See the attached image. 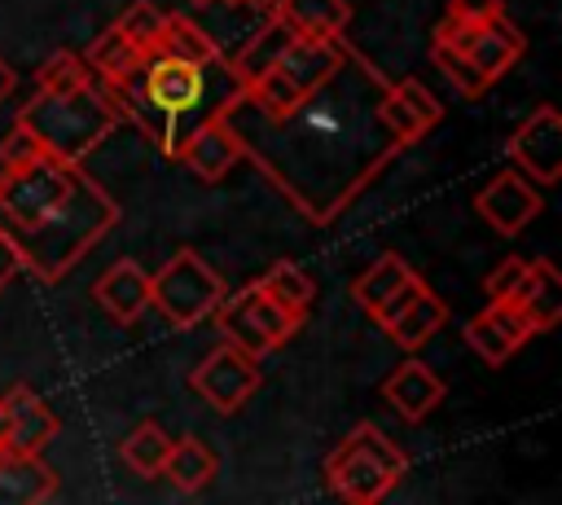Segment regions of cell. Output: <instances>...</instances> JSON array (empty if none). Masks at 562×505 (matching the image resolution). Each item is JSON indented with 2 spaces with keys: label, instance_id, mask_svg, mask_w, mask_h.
I'll return each instance as SVG.
<instances>
[{
  "label": "cell",
  "instance_id": "10",
  "mask_svg": "<svg viewBox=\"0 0 562 505\" xmlns=\"http://www.w3.org/2000/svg\"><path fill=\"white\" fill-rule=\"evenodd\" d=\"M474 211L487 228H496L501 237H518L540 211H544V193L536 180H527L518 167L496 171L479 193H474Z\"/></svg>",
  "mask_w": 562,
  "mask_h": 505
},
{
  "label": "cell",
  "instance_id": "14",
  "mask_svg": "<svg viewBox=\"0 0 562 505\" xmlns=\"http://www.w3.org/2000/svg\"><path fill=\"white\" fill-rule=\"evenodd\" d=\"M92 299L101 303V312H105L114 325H136L140 312L149 307V272H145L136 259H114V263L97 277Z\"/></svg>",
  "mask_w": 562,
  "mask_h": 505
},
{
  "label": "cell",
  "instance_id": "25",
  "mask_svg": "<svg viewBox=\"0 0 562 505\" xmlns=\"http://www.w3.org/2000/svg\"><path fill=\"white\" fill-rule=\"evenodd\" d=\"M237 299H241L246 316L255 321V329L268 338V347H272V351H277V347H285V343L299 334V325H303V316H299V312H290L285 303H277L272 294H263L255 281H250V285H241V290H237Z\"/></svg>",
  "mask_w": 562,
  "mask_h": 505
},
{
  "label": "cell",
  "instance_id": "33",
  "mask_svg": "<svg viewBox=\"0 0 562 505\" xmlns=\"http://www.w3.org/2000/svg\"><path fill=\"white\" fill-rule=\"evenodd\" d=\"M496 13H505L501 0H448V18L452 22H465V26H479V22L496 18Z\"/></svg>",
  "mask_w": 562,
  "mask_h": 505
},
{
  "label": "cell",
  "instance_id": "17",
  "mask_svg": "<svg viewBox=\"0 0 562 505\" xmlns=\"http://www.w3.org/2000/svg\"><path fill=\"white\" fill-rule=\"evenodd\" d=\"M57 496V470L40 452H0V505H40Z\"/></svg>",
  "mask_w": 562,
  "mask_h": 505
},
{
  "label": "cell",
  "instance_id": "23",
  "mask_svg": "<svg viewBox=\"0 0 562 505\" xmlns=\"http://www.w3.org/2000/svg\"><path fill=\"white\" fill-rule=\"evenodd\" d=\"M154 53L176 57V61H189V66H215V61L224 57V53L215 48V40H211L198 22H189V18H180V13H167V18H162V35H158Z\"/></svg>",
  "mask_w": 562,
  "mask_h": 505
},
{
  "label": "cell",
  "instance_id": "36",
  "mask_svg": "<svg viewBox=\"0 0 562 505\" xmlns=\"http://www.w3.org/2000/svg\"><path fill=\"white\" fill-rule=\"evenodd\" d=\"M228 4H237V9H255V13H272V9H277V0H228Z\"/></svg>",
  "mask_w": 562,
  "mask_h": 505
},
{
  "label": "cell",
  "instance_id": "18",
  "mask_svg": "<svg viewBox=\"0 0 562 505\" xmlns=\"http://www.w3.org/2000/svg\"><path fill=\"white\" fill-rule=\"evenodd\" d=\"M509 303L522 307V316L536 325V334L553 329L562 321V272L549 259H527V277Z\"/></svg>",
  "mask_w": 562,
  "mask_h": 505
},
{
  "label": "cell",
  "instance_id": "26",
  "mask_svg": "<svg viewBox=\"0 0 562 505\" xmlns=\"http://www.w3.org/2000/svg\"><path fill=\"white\" fill-rule=\"evenodd\" d=\"M255 285H259L263 294H272L277 303H285L290 312H299V316H307V307H312V299H316V281H312L307 268L294 263V259H277Z\"/></svg>",
  "mask_w": 562,
  "mask_h": 505
},
{
  "label": "cell",
  "instance_id": "27",
  "mask_svg": "<svg viewBox=\"0 0 562 505\" xmlns=\"http://www.w3.org/2000/svg\"><path fill=\"white\" fill-rule=\"evenodd\" d=\"M167 448H171V435L158 422H140V426L127 430V439H123L119 452H123L127 470H136L140 479H158L162 474V461H167Z\"/></svg>",
  "mask_w": 562,
  "mask_h": 505
},
{
  "label": "cell",
  "instance_id": "22",
  "mask_svg": "<svg viewBox=\"0 0 562 505\" xmlns=\"http://www.w3.org/2000/svg\"><path fill=\"white\" fill-rule=\"evenodd\" d=\"M277 13L299 35H312V40H334L351 22V4L347 0H277Z\"/></svg>",
  "mask_w": 562,
  "mask_h": 505
},
{
  "label": "cell",
  "instance_id": "35",
  "mask_svg": "<svg viewBox=\"0 0 562 505\" xmlns=\"http://www.w3.org/2000/svg\"><path fill=\"white\" fill-rule=\"evenodd\" d=\"M13 88H18V75H13V66L0 57V105L13 97Z\"/></svg>",
  "mask_w": 562,
  "mask_h": 505
},
{
  "label": "cell",
  "instance_id": "30",
  "mask_svg": "<svg viewBox=\"0 0 562 505\" xmlns=\"http://www.w3.org/2000/svg\"><path fill=\"white\" fill-rule=\"evenodd\" d=\"M92 79L83 53H70V48H57L48 53V61L35 70V88H70V83H83Z\"/></svg>",
  "mask_w": 562,
  "mask_h": 505
},
{
  "label": "cell",
  "instance_id": "29",
  "mask_svg": "<svg viewBox=\"0 0 562 505\" xmlns=\"http://www.w3.org/2000/svg\"><path fill=\"white\" fill-rule=\"evenodd\" d=\"M162 18H167V13H162L154 0H132L114 26H119L140 53H154V44H158V35H162Z\"/></svg>",
  "mask_w": 562,
  "mask_h": 505
},
{
  "label": "cell",
  "instance_id": "28",
  "mask_svg": "<svg viewBox=\"0 0 562 505\" xmlns=\"http://www.w3.org/2000/svg\"><path fill=\"white\" fill-rule=\"evenodd\" d=\"M430 57H435V66L443 70V79H448L465 101H479V97L492 88V83L474 70V61H470L461 48H452V44H435V40H430Z\"/></svg>",
  "mask_w": 562,
  "mask_h": 505
},
{
  "label": "cell",
  "instance_id": "34",
  "mask_svg": "<svg viewBox=\"0 0 562 505\" xmlns=\"http://www.w3.org/2000/svg\"><path fill=\"white\" fill-rule=\"evenodd\" d=\"M18 272H22V259H18V246H13V242H9L4 233H0V290H4V285H9V281H13Z\"/></svg>",
  "mask_w": 562,
  "mask_h": 505
},
{
  "label": "cell",
  "instance_id": "8",
  "mask_svg": "<svg viewBox=\"0 0 562 505\" xmlns=\"http://www.w3.org/2000/svg\"><path fill=\"white\" fill-rule=\"evenodd\" d=\"M505 158L527 176L536 180L540 189L558 184L562 180V114L558 105H536L505 141Z\"/></svg>",
  "mask_w": 562,
  "mask_h": 505
},
{
  "label": "cell",
  "instance_id": "13",
  "mask_svg": "<svg viewBox=\"0 0 562 505\" xmlns=\"http://www.w3.org/2000/svg\"><path fill=\"white\" fill-rule=\"evenodd\" d=\"M527 338H536V325L522 316L518 303H487L479 316L465 321V343L487 364H505Z\"/></svg>",
  "mask_w": 562,
  "mask_h": 505
},
{
  "label": "cell",
  "instance_id": "19",
  "mask_svg": "<svg viewBox=\"0 0 562 505\" xmlns=\"http://www.w3.org/2000/svg\"><path fill=\"white\" fill-rule=\"evenodd\" d=\"M215 474H220V457H215L198 435H180V439H171L167 461H162V479H167L176 492L193 496V492L211 487Z\"/></svg>",
  "mask_w": 562,
  "mask_h": 505
},
{
  "label": "cell",
  "instance_id": "21",
  "mask_svg": "<svg viewBox=\"0 0 562 505\" xmlns=\"http://www.w3.org/2000/svg\"><path fill=\"white\" fill-rule=\"evenodd\" d=\"M294 40H299V31H294V26L272 9V13H268V22H263L246 44H241V53H233V57H228V66H233V75L246 83V79H255L259 70H268V66H272L290 44H294Z\"/></svg>",
  "mask_w": 562,
  "mask_h": 505
},
{
  "label": "cell",
  "instance_id": "37",
  "mask_svg": "<svg viewBox=\"0 0 562 505\" xmlns=\"http://www.w3.org/2000/svg\"><path fill=\"white\" fill-rule=\"evenodd\" d=\"M4 430H9V400L0 395V444H4Z\"/></svg>",
  "mask_w": 562,
  "mask_h": 505
},
{
  "label": "cell",
  "instance_id": "3",
  "mask_svg": "<svg viewBox=\"0 0 562 505\" xmlns=\"http://www.w3.org/2000/svg\"><path fill=\"white\" fill-rule=\"evenodd\" d=\"M18 123L40 141L48 158L83 162L123 123V114L105 92V83L83 79L70 88H35L18 110Z\"/></svg>",
  "mask_w": 562,
  "mask_h": 505
},
{
  "label": "cell",
  "instance_id": "20",
  "mask_svg": "<svg viewBox=\"0 0 562 505\" xmlns=\"http://www.w3.org/2000/svg\"><path fill=\"white\" fill-rule=\"evenodd\" d=\"M417 281V272L408 268V259L404 255H395V250H386V255H378L356 281H351V299L373 316L382 303H391L404 285H413Z\"/></svg>",
  "mask_w": 562,
  "mask_h": 505
},
{
  "label": "cell",
  "instance_id": "7",
  "mask_svg": "<svg viewBox=\"0 0 562 505\" xmlns=\"http://www.w3.org/2000/svg\"><path fill=\"white\" fill-rule=\"evenodd\" d=\"M263 382V369H259V356H246L241 347L233 343H220L215 351H206L193 373H189V386L215 408V413H237Z\"/></svg>",
  "mask_w": 562,
  "mask_h": 505
},
{
  "label": "cell",
  "instance_id": "9",
  "mask_svg": "<svg viewBox=\"0 0 562 505\" xmlns=\"http://www.w3.org/2000/svg\"><path fill=\"white\" fill-rule=\"evenodd\" d=\"M373 321L391 334L395 347H404V351H422V347L448 325V303H443L430 285H422V277H417V281L404 285L391 303H382V307L373 312Z\"/></svg>",
  "mask_w": 562,
  "mask_h": 505
},
{
  "label": "cell",
  "instance_id": "12",
  "mask_svg": "<svg viewBox=\"0 0 562 505\" xmlns=\"http://www.w3.org/2000/svg\"><path fill=\"white\" fill-rule=\"evenodd\" d=\"M382 123L391 127V136L408 149L413 141H422L439 119H443V105H439V97L422 83V79H395V83H386V92H382Z\"/></svg>",
  "mask_w": 562,
  "mask_h": 505
},
{
  "label": "cell",
  "instance_id": "5",
  "mask_svg": "<svg viewBox=\"0 0 562 505\" xmlns=\"http://www.w3.org/2000/svg\"><path fill=\"white\" fill-rule=\"evenodd\" d=\"M224 294H228L224 277L193 246H180L158 272H149V307H158L162 321L176 329L202 325Z\"/></svg>",
  "mask_w": 562,
  "mask_h": 505
},
{
  "label": "cell",
  "instance_id": "1",
  "mask_svg": "<svg viewBox=\"0 0 562 505\" xmlns=\"http://www.w3.org/2000/svg\"><path fill=\"white\" fill-rule=\"evenodd\" d=\"M386 75L347 44L342 66L281 114H255L224 101L241 158H250L312 224H334L364 184L404 149L382 123Z\"/></svg>",
  "mask_w": 562,
  "mask_h": 505
},
{
  "label": "cell",
  "instance_id": "6",
  "mask_svg": "<svg viewBox=\"0 0 562 505\" xmlns=\"http://www.w3.org/2000/svg\"><path fill=\"white\" fill-rule=\"evenodd\" d=\"M430 40H435V44H452V48H461L487 83H496V79H501L509 66H518V57L527 53L522 31H518L505 13H496V18L479 22V26H465V22L443 18V22L430 31Z\"/></svg>",
  "mask_w": 562,
  "mask_h": 505
},
{
  "label": "cell",
  "instance_id": "2",
  "mask_svg": "<svg viewBox=\"0 0 562 505\" xmlns=\"http://www.w3.org/2000/svg\"><path fill=\"white\" fill-rule=\"evenodd\" d=\"M114 224L119 202L79 162L40 154L18 171H0V233L18 246L22 272L44 285L61 281Z\"/></svg>",
  "mask_w": 562,
  "mask_h": 505
},
{
  "label": "cell",
  "instance_id": "4",
  "mask_svg": "<svg viewBox=\"0 0 562 505\" xmlns=\"http://www.w3.org/2000/svg\"><path fill=\"white\" fill-rule=\"evenodd\" d=\"M408 474V452L373 422H356L325 457V483L351 505H378Z\"/></svg>",
  "mask_w": 562,
  "mask_h": 505
},
{
  "label": "cell",
  "instance_id": "24",
  "mask_svg": "<svg viewBox=\"0 0 562 505\" xmlns=\"http://www.w3.org/2000/svg\"><path fill=\"white\" fill-rule=\"evenodd\" d=\"M145 57H149V53H140L119 26H105V31L88 44V53H83L88 70H97L105 83H123V79H132V75L140 70Z\"/></svg>",
  "mask_w": 562,
  "mask_h": 505
},
{
  "label": "cell",
  "instance_id": "38",
  "mask_svg": "<svg viewBox=\"0 0 562 505\" xmlns=\"http://www.w3.org/2000/svg\"><path fill=\"white\" fill-rule=\"evenodd\" d=\"M189 4H198V9H206V4H215V0H189Z\"/></svg>",
  "mask_w": 562,
  "mask_h": 505
},
{
  "label": "cell",
  "instance_id": "15",
  "mask_svg": "<svg viewBox=\"0 0 562 505\" xmlns=\"http://www.w3.org/2000/svg\"><path fill=\"white\" fill-rule=\"evenodd\" d=\"M443 378L426 364V360H400L391 369V378H382V400L404 417V422H422L435 404H443Z\"/></svg>",
  "mask_w": 562,
  "mask_h": 505
},
{
  "label": "cell",
  "instance_id": "31",
  "mask_svg": "<svg viewBox=\"0 0 562 505\" xmlns=\"http://www.w3.org/2000/svg\"><path fill=\"white\" fill-rule=\"evenodd\" d=\"M522 277H527V259H522V255H505V259L483 277V294H487L492 303H509V299L518 294Z\"/></svg>",
  "mask_w": 562,
  "mask_h": 505
},
{
  "label": "cell",
  "instance_id": "11",
  "mask_svg": "<svg viewBox=\"0 0 562 505\" xmlns=\"http://www.w3.org/2000/svg\"><path fill=\"white\" fill-rule=\"evenodd\" d=\"M171 158H180L198 180L215 184V180H224V176L241 162V145H237L233 127L224 123V114L215 110V114L198 119V123L176 141V154H171Z\"/></svg>",
  "mask_w": 562,
  "mask_h": 505
},
{
  "label": "cell",
  "instance_id": "16",
  "mask_svg": "<svg viewBox=\"0 0 562 505\" xmlns=\"http://www.w3.org/2000/svg\"><path fill=\"white\" fill-rule=\"evenodd\" d=\"M4 400H9V430H4L0 452H26V457L44 452V444L57 435V413L26 382L9 386Z\"/></svg>",
  "mask_w": 562,
  "mask_h": 505
},
{
  "label": "cell",
  "instance_id": "32",
  "mask_svg": "<svg viewBox=\"0 0 562 505\" xmlns=\"http://www.w3.org/2000/svg\"><path fill=\"white\" fill-rule=\"evenodd\" d=\"M44 149H40V141L22 127V123H13L4 136H0V171H18V167H26V162H35Z\"/></svg>",
  "mask_w": 562,
  "mask_h": 505
}]
</instances>
